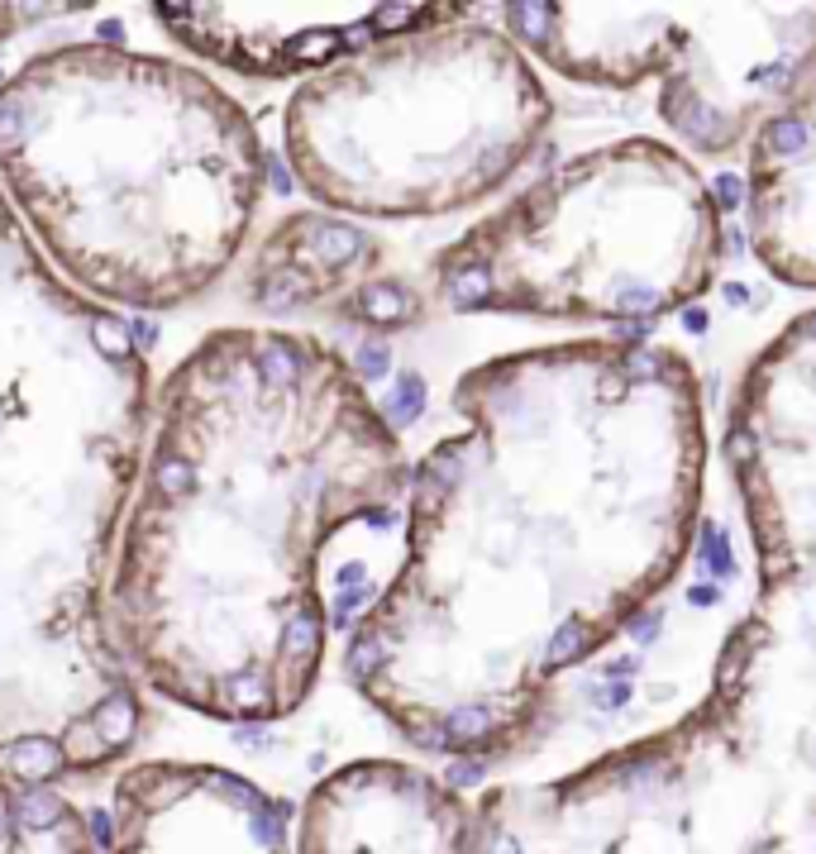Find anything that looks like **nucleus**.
Wrapping results in <instances>:
<instances>
[{
    "mask_svg": "<svg viewBox=\"0 0 816 854\" xmlns=\"http://www.w3.org/2000/svg\"><path fill=\"white\" fill-rule=\"evenodd\" d=\"M406 492V454L345 353L225 325L153 391L105 583L125 674L225 726L287 721L320 682L325 549Z\"/></svg>",
    "mask_w": 816,
    "mask_h": 854,
    "instance_id": "nucleus-1",
    "label": "nucleus"
},
{
    "mask_svg": "<svg viewBox=\"0 0 816 854\" xmlns=\"http://www.w3.org/2000/svg\"><path fill=\"white\" fill-rule=\"evenodd\" d=\"M607 349H545L458 383L464 435L406 482V554L345 650V674L416 750L487 754L587 654L607 616L578 559V440Z\"/></svg>",
    "mask_w": 816,
    "mask_h": 854,
    "instance_id": "nucleus-2",
    "label": "nucleus"
},
{
    "mask_svg": "<svg viewBox=\"0 0 816 854\" xmlns=\"http://www.w3.org/2000/svg\"><path fill=\"white\" fill-rule=\"evenodd\" d=\"M153 416L120 311L44 262L0 196V783L120 764L143 692L105 635V583Z\"/></svg>",
    "mask_w": 816,
    "mask_h": 854,
    "instance_id": "nucleus-3",
    "label": "nucleus"
},
{
    "mask_svg": "<svg viewBox=\"0 0 816 854\" xmlns=\"http://www.w3.org/2000/svg\"><path fill=\"white\" fill-rule=\"evenodd\" d=\"M268 157L201 68L120 44H62L0 82V196L72 292L173 311L230 272Z\"/></svg>",
    "mask_w": 816,
    "mask_h": 854,
    "instance_id": "nucleus-4",
    "label": "nucleus"
},
{
    "mask_svg": "<svg viewBox=\"0 0 816 854\" xmlns=\"http://www.w3.org/2000/svg\"><path fill=\"white\" fill-rule=\"evenodd\" d=\"M549 101L525 58L458 5L306 77L282 110L296 182L335 215L434 220L525 163Z\"/></svg>",
    "mask_w": 816,
    "mask_h": 854,
    "instance_id": "nucleus-5",
    "label": "nucleus"
},
{
    "mask_svg": "<svg viewBox=\"0 0 816 854\" xmlns=\"http://www.w3.org/2000/svg\"><path fill=\"white\" fill-rule=\"evenodd\" d=\"M101 854H292V826L244 773L149 759L115 779Z\"/></svg>",
    "mask_w": 816,
    "mask_h": 854,
    "instance_id": "nucleus-6",
    "label": "nucleus"
},
{
    "mask_svg": "<svg viewBox=\"0 0 816 854\" xmlns=\"http://www.w3.org/2000/svg\"><path fill=\"white\" fill-rule=\"evenodd\" d=\"M153 15L187 52L244 77H315L339 58L416 24L444 15V5H206V0H158Z\"/></svg>",
    "mask_w": 816,
    "mask_h": 854,
    "instance_id": "nucleus-7",
    "label": "nucleus"
},
{
    "mask_svg": "<svg viewBox=\"0 0 816 854\" xmlns=\"http://www.w3.org/2000/svg\"><path fill=\"white\" fill-rule=\"evenodd\" d=\"M292 854H468V817L416 764L359 759L306 793Z\"/></svg>",
    "mask_w": 816,
    "mask_h": 854,
    "instance_id": "nucleus-8",
    "label": "nucleus"
},
{
    "mask_svg": "<svg viewBox=\"0 0 816 854\" xmlns=\"http://www.w3.org/2000/svg\"><path fill=\"white\" fill-rule=\"evenodd\" d=\"M377 268V244L345 220L292 215L263 239L248 268V301L263 311H301L335 292H359Z\"/></svg>",
    "mask_w": 816,
    "mask_h": 854,
    "instance_id": "nucleus-9",
    "label": "nucleus"
},
{
    "mask_svg": "<svg viewBox=\"0 0 816 854\" xmlns=\"http://www.w3.org/2000/svg\"><path fill=\"white\" fill-rule=\"evenodd\" d=\"M0 854H101V840L62 787L0 783Z\"/></svg>",
    "mask_w": 816,
    "mask_h": 854,
    "instance_id": "nucleus-10",
    "label": "nucleus"
},
{
    "mask_svg": "<svg viewBox=\"0 0 816 854\" xmlns=\"http://www.w3.org/2000/svg\"><path fill=\"white\" fill-rule=\"evenodd\" d=\"M359 320L368 325H406L420 315V301L406 292V286H373L363 282L359 292H353V306H349Z\"/></svg>",
    "mask_w": 816,
    "mask_h": 854,
    "instance_id": "nucleus-11",
    "label": "nucleus"
},
{
    "mask_svg": "<svg viewBox=\"0 0 816 854\" xmlns=\"http://www.w3.org/2000/svg\"><path fill=\"white\" fill-rule=\"evenodd\" d=\"M82 5H0V38L20 34V30H34L44 20H62V15H77Z\"/></svg>",
    "mask_w": 816,
    "mask_h": 854,
    "instance_id": "nucleus-12",
    "label": "nucleus"
}]
</instances>
